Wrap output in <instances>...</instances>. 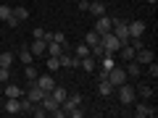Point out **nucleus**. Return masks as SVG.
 <instances>
[{
    "mask_svg": "<svg viewBox=\"0 0 158 118\" xmlns=\"http://www.w3.org/2000/svg\"><path fill=\"white\" fill-rule=\"evenodd\" d=\"M100 45H103V50H106L108 55H113V53H118V50H121V42H118V37H116L113 32L100 34Z\"/></svg>",
    "mask_w": 158,
    "mask_h": 118,
    "instance_id": "f257e3e1",
    "label": "nucleus"
},
{
    "mask_svg": "<svg viewBox=\"0 0 158 118\" xmlns=\"http://www.w3.org/2000/svg\"><path fill=\"white\" fill-rule=\"evenodd\" d=\"M116 92H118V102H121V105H132V102L137 100V92L132 89V84H118L116 87Z\"/></svg>",
    "mask_w": 158,
    "mask_h": 118,
    "instance_id": "f03ea898",
    "label": "nucleus"
},
{
    "mask_svg": "<svg viewBox=\"0 0 158 118\" xmlns=\"http://www.w3.org/2000/svg\"><path fill=\"white\" fill-rule=\"evenodd\" d=\"M111 32L118 37V42H121V45H127V42H129V29H127V21H124V18H113Z\"/></svg>",
    "mask_w": 158,
    "mask_h": 118,
    "instance_id": "7ed1b4c3",
    "label": "nucleus"
},
{
    "mask_svg": "<svg viewBox=\"0 0 158 118\" xmlns=\"http://www.w3.org/2000/svg\"><path fill=\"white\" fill-rule=\"evenodd\" d=\"M132 105H135V116H137V118H156V113H158L156 108H150L145 100H140V102L135 100Z\"/></svg>",
    "mask_w": 158,
    "mask_h": 118,
    "instance_id": "20e7f679",
    "label": "nucleus"
},
{
    "mask_svg": "<svg viewBox=\"0 0 158 118\" xmlns=\"http://www.w3.org/2000/svg\"><path fill=\"white\" fill-rule=\"evenodd\" d=\"M108 81H111V87L116 89L118 84H124V81H127V71H124V68H116V66H113L111 71H108Z\"/></svg>",
    "mask_w": 158,
    "mask_h": 118,
    "instance_id": "39448f33",
    "label": "nucleus"
},
{
    "mask_svg": "<svg viewBox=\"0 0 158 118\" xmlns=\"http://www.w3.org/2000/svg\"><path fill=\"white\" fill-rule=\"evenodd\" d=\"M135 61L140 63V66H148V63H153V61H156V55H153V50H150V47H140V50L135 53Z\"/></svg>",
    "mask_w": 158,
    "mask_h": 118,
    "instance_id": "423d86ee",
    "label": "nucleus"
},
{
    "mask_svg": "<svg viewBox=\"0 0 158 118\" xmlns=\"http://www.w3.org/2000/svg\"><path fill=\"white\" fill-rule=\"evenodd\" d=\"M34 84H37L40 89H42V92L48 95V92H50L53 87H56V81H53V76H50V73H42V76L37 73V79H34Z\"/></svg>",
    "mask_w": 158,
    "mask_h": 118,
    "instance_id": "0eeeda50",
    "label": "nucleus"
},
{
    "mask_svg": "<svg viewBox=\"0 0 158 118\" xmlns=\"http://www.w3.org/2000/svg\"><path fill=\"white\" fill-rule=\"evenodd\" d=\"M77 105H82V95H79V92H71V95L61 102V108H63V113H66V116H69V110H71V108H77Z\"/></svg>",
    "mask_w": 158,
    "mask_h": 118,
    "instance_id": "6e6552de",
    "label": "nucleus"
},
{
    "mask_svg": "<svg viewBox=\"0 0 158 118\" xmlns=\"http://www.w3.org/2000/svg\"><path fill=\"white\" fill-rule=\"evenodd\" d=\"M111 24H113V18L108 16V13H103V16H98V21H95V32H98V34L111 32Z\"/></svg>",
    "mask_w": 158,
    "mask_h": 118,
    "instance_id": "1a4fd4ad",
    "label": "nucleus"
},
{
    "mask_svg": "<svg viewBox=\"0 0 158 118\" xmlns=\"http://www.w3.org/2000/svg\"><path fill=\"white\" fill-rule=\"evenodd\" d=\"M127 29H129V37H142L148 26H145V21H140V18H137V21L127 24Z\"/></svg>",
    "mask_w": 158,
    "mask_h": 118,
    "instance_id": "9d476101",
    "label": "nucleus"
},
{
    "mask_svg": "<svg viewBox=\"0 0 158 118\" xmlns=\"http://www.w3.org/2000/svg\"><path fill=\"white\" fill-rule=\"evenodd\" d=\"M29 50H32V55H34V58H40V55H45L48 42H45V39H34L32 45H29Z\"/></svg>",
    "mask_w": 158,
    "mask_h": 118,
    "instance_id": "9b49d317",
    "label": "nucleus"
},
{
    "mask_svg": "<svg viewBox=\"0 0 158 118\" xmlns=\"http://www.w3.org/2000/svg\"><path fill=\"white\" fill-rule=\"evenodd\" d=\"M6 113H8V116H16V113H21L19 97H6Z\"/></svg>",
    "mask_w": 158,
    "mask_h": 118,
    "instance_id": "f8f14e48",
    "label": "nucleus"
},
{
    "mask_svg": "<svg viewBox=\"0 0 158 118\" xmlns=\"http://www.w3.org/2000/svg\"><path fill=\"white\" fill-rule=\"evenodd\" d=\"M79 68H85L87 73H92V71H95V68H98V61H95V58H92V55H85V58H82V61H79Z\"/></svg>",
    "mask_w": 158,
    "mask_h": 118,
    "instance_id": "ddd939ff",
    "label": "nucleus"
},
{
    "mask_svg": "<svg viewBox=\"0 0 158 118\" xmlns=\"http://www.w3.org/2000/svg\"><path fill=\"white\" fill-rule=\"evenodd\" d=\"M21 95H24L21 87H16V84H3V97H21Z\"/></svg>",
    "mask_w": 158,
    "mask_h": 118,
    "instance_id": "4468645a",
    "label": "nucleus"
},
{
    "mask_svg": "<svg viewBox=\"0 0 158 118\" xmlns=\"http://www.w3.org/2000/svg\"><path fill=\"white\" fill-rule=\"evenodd\" d=\"M87 11L98 18V16H103V13H106V6H103V0H90V8H87Z\"/></svg>",
    "mask_w": 158,
    "mask_h": 118,
    "instance_id": "2eb2a0df",
    "label": "nucleus"
},
{
    "mask_svg": "<svg viewBox=\"0 0 158 118\" xmlns=\"http://www.w3.org/2000/svg\"><path fill=\"white\" fill-rule=\"evenodd\" d=\"M111 92H113L111 81H108V79H100V81H98V95L100 97H111Z\"/></svg>",
    "mask_w": 158,
    "mask_h": 118,
    "instance_id": "dca6fc26",
    "label": "nucleus"
},
{
    "mask_svg": "<svg viewBox=\"0 0 158 118\" xmlns=\"http://www.w3.org/2000/svg\"><path fill=\"white\" fill-rule=\"evenodd\" d=\"M16 55H19V61H21L24 66H27V63H32V61H34V55H32V50H29V45L19 47V53H16Z\"/></svg>",
    "mask_w": 158,
    "mask_h": 118,
    "instance_id": "f3484780",
    "label": "nucleus"
},
{
    "mask_svg": "<svg viewBox=\"0 0 158 118\" xmlns=\"http://www.w3.org/2000/svg\"><path fill=\"white\" fill-rule=\"evenodd\" d=\"M48 55H53V58H58V55H61V53H63V45H61V42H56V39H50V42H48Z\"/></svg>",
    "mask_w": 158,
    "mask_h": 118,
    "instance_id": "a211bd4d",
    "label": "nucleus"
},
{
    "mask_svg": "<svg viewBox=\"0 0 158 118\" xmlns=\"http://www.w3.org/2000/svg\"><path fill=\"white\" fill-rule=\"evenodd\" d=\"M42 108H45L48 113H53V110H58V108H61V105H58V102L53 100V95H50V92H48V95L42 97Z\"/></svg>",
    "mask_w": 158,
    "mask_h": 118,
    "instance_id": "6ab92c4d",
    "label": "nucleus"
},
{
    "mask_svg": "<svg viewBox=\"0 0 158 118\" xmlns=\"http://www.w3.org/2000/svg\"><path fill=\"white\" fill-rule=\"evenodd\" d=\"M127 63H129V68H124V71H127V76L137 79V76H140V73H142V66H140V63H137V61H127Z\"/></svg>",
    "mask_w": 158,
    "mask_h": 118,
    "instance_id": "aec40b11",
    "label": "nucleus"
},
{
    "mask_svg": "<svg viewBox=\"0 0 158 118\" xmlns=\"http://www.w3.org/2000/svg\"><path fill=\"white\" fill-rule=\"evenodd\" d=\"M50 95H53V100H56L58 105H61V102H63V100L69 97V92L63 89V87H53V89H50Z\"/></svg>",
    "mask_w": 158,
    "mask_h": 118,
    "instance_id": "412c9836",
    "label": "nucleus"
},
{
    "mask_svg": "<svg viewBox=\"0 0 158 118\" xmlns=\"http://www.w3.org/2000/svg\"><path fill=\"white\" fill-rule=\"evenodd\" d=\"M135 92H137V95L142 97V100H150V97H153V92H156V89H153L150 84H140V87H137Z\"/></svg>",
    "mask_w": 158,
    "mask_h": 118,
    "instance_id": "4be33fe9",
    "label": "nucleus"
},
{
    "mask_svg": "<svg viewBox=\"0 0 158 118\" xmlns=\"http://www.w3.org/2000/svg\"><path fill=\"white\" fill-rule=\"evenodd\" d=\"M118 53H121V58H124V61H135V53H137V50L127 42V45H121V50H118Z\"/></svg>",
    "mask_w": 158,
    "mask_h": 118,
    "instance_id": "5701e85b",
    "label": "nucleus"
},
{
    "mask_svg": "<svg viewBox=\"0 0 158 118\" xmlns=\"http://www.w3.org/2000/svg\"><path fill=\"white\" fill-rule=\"evenodd\" d=\"M85 42L90 47H95V45H100V34L95 32V29H90V32H87V37H85Z\"/></svg>",
    "mask_w": 158,
    "mask_h": 118,
    "instance_id": "b1692460",
    "label": "nucleus"
},
{
    "mask_svg": "<svg viewBox=\"0 0 158 118\" xmlns=\"http://www.w3.org/2000/svg\"><path fill=\"white\" fill-rule=\"evenodd\" d=\"M13 16L19 18V24H21V21H27V18H29V8H24V6H16V8H13Z\"/></svg>",
    "mask_w": 158,
    "mask_h": 118,
    "instance_id": "393cba45",
    "label": "nucleus"
},
{
    "mask_svg": "<svg viewBox=\"0 0 158 118\" xmlns=\"http://www.w3.org/2000/svg\"><path fill=\"white\" fill-rule=\"evenodd\" d=\"M13 58H16V55H13V53H0V66H3V68H11V63H13Z\"/></svg>",
    "mask_w": 158,
    "mask_h": 118,
    "instance_id": "a878e982",
    "label": "nucleus"
},
{
    "mask_svg": "<svg viewBox=\"0 0 158 118\" xmlns=\"http://www.w3.org/2000/svg\"><path fill=\"white\" fill-rule=\"evenodd\" d=\"M74 55H77V58H85V55H90V45H87V42L77 45V47H74Z\"/></svg>",
    "mask_w": 158,
    "mask_h": 118,
    "instance_id": "bb28decb",
    "label": "nucleus"
},
{
    "mask_svg": "<svg viewBox=\"0 0 158 118\" xmlns=\"http://www.w3.org/2000/svg\"><path fill=\"white\" fill-rule=\"evenodd\" d=\"M11 16H13V8L11 6H0V18H3V21H8Z\"/></svg>",
    "mask_w": 158,
    "mask_h": 118,
    "instance_id": "cd10ccee",
    "label": "nucleus"
},
{
    "mask_svg": "<svg viewBox=\"0 0 158 118\" xmlns=\"http://www.w3.org/2000/svg\"><path fill=\"white\" fill-rule=\"evenodd\" d=\"M24 73H27L29 81H34V79H37V68H32V63H27V66H24Z\"/></svg>",
    "mask_w": 158,
    "mask_h": 118,
    "instance_id": "c85d7f7f",
    "label": "nucleus"
},
{
    "mask_svg": "<svg viewBox=\"0 0 158 118\" xmlns=\"http://www.w3.org/2000/svg\"><path fill=\"white\" fill-rule=\"evenodd\" d=\"M58 68H61V63H58V58L48 55V71H58Z\"/></svg>",
    "mask_w": 158,
    "mask_h": 118,
    "instance_id": "c756f323",
    "label": "nucleus"
},
{
    "mask_svg": "<svg viewBox=\"0 0 158 118\" xmlns=\"http://www.w3.org/2000/svg\"><path fill=\"white\" fill-rule=\"evenodd\" d=\"M8 79H11V71H8V68H3V66H0V84H6Z\"/></svg>",
    "mask_w": 158,
    "mask_h": 118,
    "instance_id": "7c9ffc66",
    "label": "nucleus"
},
{
    "mask_svg": "<svg viewBox=\"0 0 158 118\" xmlns=\"http://www.w3.org/2000/svg\"><path fill=\"white\" fill-rule=\"evenodd\" d=\"M148 73H150L153 79L158 76V66H156V61H153V63H148Z\"/></svg>",
    "mask_w": 158,
    "mask_h": 118,
    "instance_id": "2f4dec72",
    "label": "nucleus"
},
{
    "mask_svg": "<svg viewBox=\"0 0 158 118\" xmlns=\"http://www.w3.org/2000/svg\"><path fill=\"white\" fill-rule=\"evenodd\" d=\"M77 8L79 11H87V8H90V0H77Z\"/></svg>",
    "mask_w": 158,
    "mask_h": 118,
    "instance_id": "473e14b6",
    "label": "nucleus"
},
{
    "mask_svg": "<svg viewBox=\"0 0 158 118\" xmlns=\"http://www.w3.org/2000/svg\"><path fill=\"white\" fill-rule=\"evenodd\" d=\"M34 39H45V29H42V26L34 29Z\"/></svg>",
    "mask_w": 158,
    "mask_h": 118,
    "instance_id": "72a5a7b5",
    "label": "nucleus"
},
{
    "mask_svg": "<svg viewBox=\"0 0 158 118\" xmlns=\"http://www.w3.org/2000/svg\"><path fill=\"white\" fill-rule=\"evenodd\" d=\"M6 24H8V26H19V18H16V16H11V18H8Z\"/></svg>",
    "mask_w": 158,
    "mask_h": 118,
    "instance_id": "f704fd0d",
    "label": "nucleus"
},
{
    "mask_svg": "<svg viewBox=\"0 0 158 118\" xmlns=\"http://www.w3.org/2000/svg\"><path fill=\"white\" fill-rule=\"evenodd\" d=\"M148 3H150V6H156V3H158V0H148Z\"/></svg>",
    "mask_w": 158,
    "mask_h": 118,
    "instance_id": "c9c22d12",
    "label": "nucleus"
},
{
    "mask_svg": "<svg viewBox=\"0 0 158 118\" xmlns=\"http://www.w3.org/2000/svg\"><path fill=\"white\" fill-rule=\"evenodd\" d=\"M0 108H3V95H0Z\"/></svg>",
    "mask_w": 158,
    "mask_h": 118,
    "instance_id": "e433bc0d",
    "label": "nucleus"
},
{
    "mask_svg": "<svg viewBox=\"0 0 158 118\" xmlns=\"http://www.w3.org/2000/svg\"><path fill=\"white\" fill-rule=\"evenodd\" d=\"M69 3H77V0H69Z\"/></svg>",
    "mask_w": 158,
    "mask_h": 118,
    "instance_id": "4c0bfd02",
    "label": "nucleus"
},
{
    "mask_svg": "<svg viewBox=\"0 0 158 118\" xmlns=\"http://www.w3.org/2000/svg\"><path fill=\"white\" fill-rule=\"evenodd\" d=\"M0 32H3V29H0Z\"/></svg>",
    "mask_w": 158,
    "mask_h": 118,
    "instance_id": "58836bf2",
    "label": "nucleus"
}]
</instances>
